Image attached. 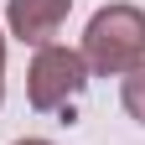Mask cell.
Masks as SVG:
<instances>
[{
	"label": "cell",
	"instance_id": "cell-1",
	"mask_svg": "<svg viewBox=\"0 0 145 145\" xmlns=\"http://www.w3.org/2000/svg\"><path fill=\"white\" fill-rule=\"evenodd\" d=\"M83 62L99 78H124L145 62V10L130 0L93 10V21L83 31Z\"/></svg>",
	"mask_w": 145,
	"mask_h": 145
},
{
	"label": "cell",
	"instance_id": "cell-2",
	"mask_svg": "<svg viewBox=\"0 0 145 145\" xmlns=\"http://www.w3.org/2000/svg\"><path fill=\"white\" fill-rule=\"evenodd\" d=\"M88 88V62L72 47H36L31 72H26V99L36 114H57Z\"/></svg>",
	"mask_w": 145,
	"mask_h": 145
},
{
	"label": "cell",
	"instance_id": "cell-3",
	"mask_svg": "<svg viewBox=\"0 0 145 145\" xmlns=\"http://www.w3.org/2000/svg\"><path fill=\"white\" fill-rule=\"evenodd\" d=\"M72 0H10L5 5V26L16 42H31V47H52L57 26L67 21Z\"/></svg>",
	"mask_w": 145,
	"mask_h": 145
},
{
	"label": "cell",
	"instance_id": "cell-4",
	"mask_svg": "<svg viewBox=\"0 0 145 145\" xmlns=\"http://www.w3.org/2000/svg\"><path fill=\"white\" fill-rule=\"evenodd\" d=\"M119 99H124V109H130V119H140V124H145V62H140L135 72H124Z\"/></svg>",
	"mask_w": 145,
	"mask_h": 145
},
{
	"label": "cell",
	"instance_id": "cell-5",
	"mask_svg": "<svg viewBox=\"0 0 145 145\" xmlns=\"http://www.w3.org/2000/svg\"><path fill=\"white\" fill-rule=\"evenodd\" d=\"M0 99H5V36H0Z\"/></svg>",
	"mask_w": 145,
	"mask_h": 145
},
{
	"label": "cell",
	"instance_id": "cell-6",
	"mask_svg": "<svg viewBox=\"0 0 145 145\" xmlns=\"http://www.w3.org/2000/svg\"><path fill=\"white\" fill-rule=\"evenodd\" d=\"M16 145H52V140H16Z\"/></svg>",
	"mask_w": 145,
	"mask_h": 145
}]
</instances>
